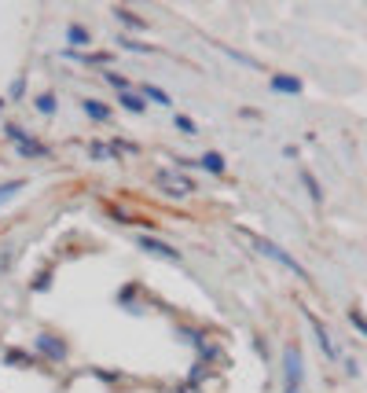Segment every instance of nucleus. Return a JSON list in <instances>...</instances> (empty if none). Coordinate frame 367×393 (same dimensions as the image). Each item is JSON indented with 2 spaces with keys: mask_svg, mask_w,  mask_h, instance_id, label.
<instances>
[{
  "mask_svg": "<svg viewBox=\"0 0 367 393\" xmlns=\"http://www.w3.org/2000/svg\"><path fill=\"white\" fill-rule=\"evenodd\" d=\"M283 375H287V393H301V353H298V346H287Z\"/></svg>",
  "mask_w": 367,
  "mask_h": 393,
  "instance_id": "1",
  "label": "nucleus"
},
{
  "mask_svg": "<svg viewBox=\"0 0 367 393\" xmlns=\"http://www.w3.org/2000/svg\"><path fill=\"white\" fill-rule=\"evenodd\" d=\"M254 247H257V254H265V258H272V261H279V265H287V269L294 272V276H301V280H305V269H301V265L290 258L287 250H279L276 243H268V239H254Z\"/></svg>",
  "mask_w": 367,
  "mask_h": 393,
  "instance_id": "2",
  "label": "nucleus"
},
{
  "mask_svg": "<svg viewBox=\"0 0 367 393\" xmlns=\"http://www.w3.org/2000/svg\"><path fill=\"white\" fill-rule=\"evenodd\" d=\"M136 247H140V250H147V254H158V258H166V261H180V254L173 250V247H166L162 239H155V236H140Z\"/></svg>",
  "mask_w": 367,
  "mask_h": 393,
  "instance_id": "3",
  "label": "nucleus"
},
{
  "mask_svg": "<svg viewBox=\"0 0 367 393\" xmlns=\"http://www.w3.org/2000/svg\"><path fill=\"white\" fill-rule=\"evenodd\" d=\"M272 89H276V92H301V81H298V78H287V74H276V78H272Z\"/></svg>",
  "mask_w": 367,
  "mask_h": 393,
  "instance_id": "4",
  "label": "nucleus"
},
{
  "mask_svg": "<svg viewBox=\"0 0 367 393\" xmlns=\"http://www.w3.org/2000/svg\"><path fill=\"white\" fill-rule=\"evenodd\" d=\"M23 188H26L23 180H8V184H0V206H8V203H12V199H15Z\"/></svg>",
  "mask_w": 367,
  "mask_h": 393,
  "instance_id": "5",
  "label": "nucleus"
},
{
  "mask_svg": "<svg viewBox=\"0 0 367 393\" xmlns=\"http://www.w3.org/2000/svg\"><path fill=\"white\" fill-rule=\"evenodd\" d=\"M81 107H85V114H89V118H96V122H107V118H111V111H107L103 103H96V100H85Z\"/></svg>",
  "mask_w": 367,
  "mask_h": 393,
  "instance_id": "6",
  "label": "nucleus"
},
{
  "mask_svg": "<svg viewBox=\"0 0 367 393\" xmlns=\"http://www.w3.org/2000/svg\"><path fill=\"white\" fill-rule=\"evenodd\" d=\"M162 184H166V191H173V195H188V180H180V177H162Z\"/></svg>",
  "mask_w": 367,
  "mask_h": 393,
  "instance_id": "7",
  "label": "nucleus"
},
{
  "mask_svg": "<svg viewBox=\"0 0 367 393\" xmlns=\"http://www.w3.org/2000/svg\"><path fill=\"white\" fill-rule=\"evenodd\" d=\"M202 169H210V173H224V158H221L217 151L202 155Z\"/></svg>",
  "mask_w": 367,
  "mask_h": 393,
  "instance_id": "8",
  "label": "nucleus"
},
{
  "mask_svg": "<svg viewBox=\"0 0 367 393\" xmlns=\"http://www.w3.org/2000/svg\"><path fill=\"white\" fill-rule=\"evenodd\" d=\"M122 107L136 114V111H144V100H140L136 92H122Z\"/></svg>",
  "mask_w": 367,
  "mask_h": 393,
  "instance_id": "9",
  "label": "nucleus"
},
{
  "mask_svg": "<svg viewBox=\"0 0 367 393\" xmlns=\"http://www.w3.org/2000/svg\"><path fill=\"white\" fill-rule=\"evenodd\" d=\"M140 92H144V96H151V100H155V103H166V107H169V96L166 92H162V89H155V85H144V89H140Z\"/></svg>",
  "mask_w": 367,
  "mask_h": 393,
  "instance_id": "10",
  "label": "nucleus"
},
{
  "mask_svg": "<svg viewBox=\"0 0 367 393\" xmlns=\"http://www.w3.org/2000/svg\"><path fill=\"white\" fill-rule=\"evenodd\" d=\"M41 349H45V353H56V357H63V353H67V349H63V342H56V338H41Z\"/></svg>",
  "mask_w": 367,
  "mask_h": 393,
  "instance_id": "11",
  "label": "nucleus"
},
{
  "mask_svg": "<svg viewBox=\"0 0 367 393\" xmlns=\"http://www.w3.org/2000/svg\"><path fill=\"white\" fill-rule=\"evenodd\" d=\"M19 151H23V155H45V147L34 144V140H26V136H23V140H19Z\"/></svg>",
  "mask_w": 367,
  "mask_h": 393,
  "instance_id": "12",
  "label": "nucleus"
},
{
  "mask_svg": "<svg viewBox=\"0 0 367 393\" xmlns=\"http://www.w3.org/2000/svg\"><path fill=\"white\" fill-rule=\"evenodd\" d=\"M37 111H41V114H52V111H56V96H41V100H37Z\"/></svg>",
  "mask_w": 367,
  "mask_h": 393,
  "instance_id": "13",
  "label": "nucleus"
},
{
  "mask_svg": "<svg viewBox=\"0 0 367 393\" xmlns=\"http://www.w3.org/2000/svg\"><path fill=\"white\" fill-rule=\"evenodd\" d=\"M312 324H316V320H312ZM316 335H320V346L327 349V357H334V346H331V338H327V331H323L320 324H316Z\"/></svg>",
  "mask_w": 367,
  "mask_h": 393,
  "instance_id": "14",
  "label": "nucleus"
},
{
  "mask_svg": "<svg viewBox=\"0 0 367 393\" xmlns=\"http://www.w3.org/2000/svg\"><path fill=\"white\" fill-rule=\"evenodd\" d=\"M70 45H89V34L78 30V26H70Z\"/></svg>",
  "mask_w": 367,
  "mask_h": 393,
  "instance_id": "15",
  "label": "nucleus"
},
{
  "mask_svg": "<svg viewBox=\"0 0 367 393\" xmlns=\"http://www.w3.org/2000/svg\"><path fill=\"white\" fill-rule=\"evenodd\" d=\"M177 129H184V133H195V122H191V118H184V114H180V118H177Z\"/></svg>",
  "mask_w": 367,
  "mask_h": 393,
  "instance_id": "16",
  "label": "nucleus"
},
{
  "mask_svg": "<svg viewBox=\"0 0 367 393\" xmlns=\"http://www.w3.org/2000/svg\"><path fill=\"white\" fill-rule=\"evenodd\" d=\"M92 155H96V158H114V151H111V147H103V144H96Z\"/></svg>",
  "mask_w": 367,
  "mask_h": 393,
  "instance_id": "17",
  "label": "nucleus"
},
{
  "mask_svg": "<svg viewBox=\"0 0 367 393\" xmlns=\"http://www.w3.org/2000/svg\"><path fill=\"white\" fill-rule=\"evenodd\" d=\"M107 81H111V85H114V89H125V81H122V78H118V74H111V70H107Z\"/></svg>",
  "mask_w": 367,
  "mask_h": 393,
  "instance_id": "18",
  "label": "nucleus"
},
{
  "mask_svg": "<svg viewBox=\"0 0 367 393\" xmlns=\"http://www.w3.org/2000/svg\"><path fill=\"white\" fill-rule=\"evenodd\" d=\"M353 324H356V327H360V331L367 335V320H364V316H360V313H353Z\"/></svg>",
  "mask_w": 367,
  "mask_h": 393,
  "instance_id": "19",
  "label": "nucleus"
}]
</instances>
